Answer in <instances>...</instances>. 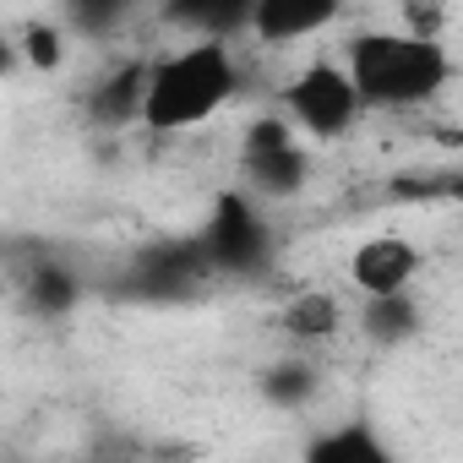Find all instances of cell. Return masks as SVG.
I'll return each mask as SVG.
<instances>
[{
    "mask_svg": "<svg viewBox=\"0 0 463 463\" xmlns=\"http://www.w3.org/2000/svg\"><path fill=\"white\" fill-rule=\"evenodd\" d=\"M257 387H262V398L273 409H306L322 392V371L311 360H279V365H268L257 376Z\"/></svg>",
    "mask_w": 463,
    "mask_h": 463,
    "instance_id": "5bb4252c",
    "label": "cell"
},
{
    "mask_svg": "<svg viewBox=\"0 0 463 463\" xmlns=\"http://www.w3.org/2000/svg\"><path fill=\"white\" fill-rule=\"evenodd\" d=\"M23 300H28V311H33V317H44V322L71 317V311H77V300H82V279H77L66 262L44 257V262H33V268H28Z\"/></svg>",
    "mask_w": 463,
    "mask_h": 463,
    "instance_id": "7c38bea8",
    "label": "cell"
},
{
    "mask_svg": "<svg viewBox=\"0 0 463 463\" xmlns=\"http://www.w3.org/2000/svg\"><path fill=\"white\" fill-rule=\"evenodd\" d=\"M425 327V311L409 289H392V295H365V311H360V333L376 344V349H398L409 338H420Z\"/></svg>",
    "mask_w": 463,
    "mask_h": 463,
    "instance_id": "8fae6325",
    "label": "cell"
},
{
    "mask_svg": "<svg viewBox=\"0 0 463 463\" xmlns=\"http://www.w3.org/2000/svg\"><path fill=\"white\" fill-rule=\"evenodd\" d=\"M344 71L365 109H425L452 82V55L430 33L365 28L344 44Z\"/></svg>",
    "mask_w": 463,
    "mask_h": 463,
    "instance_id": "7a4b0ae2",
    "label": "cell"
},
{
    "mask_svg": "<svg viewBox=\"0 0 463 463\" xmlns=\"http://www.w3.org/2000/svg\"><path fill=\"white\" fill-rule=\"evenodd\" d=\"M338 12H344V0H251L246 33L268 50H289V44L333 28Z\"/></svg>",
    "mask_w": 463,
    "mask_h": 463,
    "instance_id": "ba28073f",
    "label": "cell"
},
{
    "mask_svg": "<svg viewBox=\"0 0 463 463\" xmlns=\"http://www.w3.org/2000/svg\"><path fill=\"white\" fill-rule=\"evenodd\" d=\"M213 262L202 257L196 241H164V246H142L131 273H126V289L142 295V300H185L196 289H207Z\"/></svg>",
    "mask_w": 463,
    "mask_h": 463,
    "instance_id": "8992f818",
    "label": "cell"
},
{
    "mask_svg": "<svg viewBox=\"0 0 463 463\" xmlns=\"http://www.w3.org/2000/svg\"><path fill=\"white\" fill-rule=\"evenodd\" d=\"M420 268H425V257H420V246L403 241V235H371V241H360V246L349 251V284H354L360 295L409 289V284L420 279Z\"/></svg>",
    "mask_w": 463,
    "mask_h": 463,
    "instance_id": "52a82bcc",
    "label": "cell"
},
{
    "mask_svg": "<svg viewBox=\"0 0 463 463\" xmlns=\"http://www.w3.org/2000/svg\"><path fill=\"white\" fill-rule=\"evenodd\" d=\"M23 66V55H17V44H6V39H0V77H12Z\"/></svg>",
    "mask_w": 463,
    "mask_h": 463,
    "instance_id": "d6986e66",
    "label": "cell"
},
{
    "mask_svg": "<svg viewBox=\"0 0 463 463\" xmlns=\"http://www.w3.org/2000/svg\"><path fill=\"white\" fill-rule=\"evenodd\" d=\"M279 115H284L300 137H311V142H344V137L360 126L365 104H360V93H354L344 61H327V55H322V61L300 66V71L279 88Z\"/></svg>",
    "mask_w": 463,
    "mask_h": 463,
    "instance_id": "277c9868",
    "label": "cell"
},
{
    "mask_svg": "<svg viewBox=\"0 0 463 463\" xmlns=\"http://www.w3.org/2000/svg\"><path fill=\"white\" fill-rule=\"evenodd\" d=\"M403 17H409V33H430V39H441V12L430 6V0H409Z\"/></svg>",
    "mask_w": 463,
    "mask_h": 463,
    "instance_id": "ac0fdd59",
    "label": "cell"
},
{
    "mask_svg": "<svg viewBox=\"0 0 463 463\" xmlns=\"http://www.w3.org/2000/svg\"><path fill=\"white\" fill-rule=\"evenodd\" d=\"M142 88H147V61H126V66L104 71L93 82V93H88L93 126H115L120 131V126L142 120Z\"/></svg>",
    "mask_w": 463,
    "mask_h": 463,
    "instance_id": "30bf717a",
    "label": "cell"
},
{
    "mask_svg": "<svg viewBox=\"0 0 463 463\" xmlns=\"http://www.w3.org/2000/svg\"><path fill=\"white\" fill-rule=\"evenodd\" d=\"M17 55H23L33 71H61V61H66V39H61V28H50V23H28L23 39H17Z\"/></svg>",
    "mask_w": 463,
    "mask_h": 463,
    "instance_id": "2e32d148",
    "label": "cell"
},
{
    "mask_svg": "<svg viewBox=\"0 0 463 463\" xmlns=\"http://www.w3.org/2000/svg\"><path fill=\"white\" fill-rule=\"evenodd\" d=\"M241 61L229 39H185L180 50L147 61V88H142V126L153 137H180L207 126L223 104L241 99Z\"/></svg>",
    "mask_w": 463,
    "mask_h": 463,
    "instance_id": "6da1fadb",
    "label": "cell"
},
{
    "mask_svg": "<svg viewBox=\"0 0 463 463\" xmlns=\"http://www.w3.org/2000/svg\"><path fill=\"white\" fill-rule=\"evenodd\" d=\"M202 257L213 262V273L223 279H262L279 257L273 246V229H268V213L251 191H223L213 196V213L202 223V235H196Z\"/></svg>",
    "mask_w": 463,
    "mask_h": 463,
    "instance_id": "3957f363",
    "label": "cell"
},
{
    "mask_svg": "<svg viewBox=\"0 0 463 463\" xmlns=\"http://www.w3.org/2000/svg\"><path fill=\"white\" fill-rule=\"evenodd\" d=\"M338 322H344V311H338V300L327 289H300L284 306V333L295 344H327L338 333Z\"/></svg>",
    "mask_w": 463,
    "mask_h": 463,
    "instance_id": "4fadbf2b",
    "label": "cell"
},
{
    "mask_svg": "<svg viewBox=\"0 0 463 463\" xmlns=\"http://www.w3.org/2000/svg\"><path fill=\"white\" fill-rule=\"evenodd\" d=\"M251 0H158V23L185 39H235L246 33Z\"/></svg>",
    "mask_w": 463,
    "mask_h": 463,
    "instance_id": "9c48e42d",
    "label": "cell"
},
{
    "mask_svg": "<svg viewBox=\"0 0 463 463\" xmlns=\"http://www.w3.org/2000/svg\"><path fill=\"white\" fill-rule=\"evenodd\" d=\"M241 180L257 202H295L311 185V153L284 115H257L241 142Z\"/></svg>",
    "mask_w": 463,
    "mask_h": 463,
    "instance_id": "5b68a950",
    "label": "cell"
},
{
    "mask_svg": "<svg viewBox=\"0 0 463 463\" xmlns=\"http://www.w3.org/2000/svg\"><path fill=\"white\" fill-rule=\"evenodd\" d=\"M306 458H317V463H387V447L376 441V430L371 425H344V430H327L322 441H311L306 447Z\"/></svg>",
    "mask_w": 463,
    "mask_h": 463,
    "instance_id": "9a60e30c",
    "label": "cell"
},
{
    "mask_svg": "<svg viewBox=\"0 0 463 463\" xmlns=\"http://www.w3.org/2000/svg\"><path fill=\"white\" fill-rule=\"evenodd\" d=\"M131 6L137 0H66V17L82 33H109V28H120L131 17Z\"/></svg>",
    "mask_w": 463,
    "mask_h": 463,
    "instance_id": "e0dca14e",
    "label": "cell"
}]
</instances>
